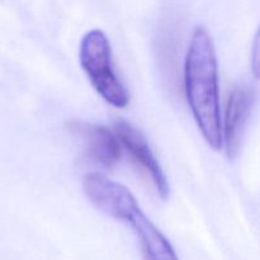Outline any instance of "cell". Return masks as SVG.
<instances>
[{
  "label": "cell",
  "mask_w": 260,
  "mask_h": 260,
  "mask_svg": "<svg viewBox=\"0 0 260 260\" xmlns=\"http://www.w3.org/2000/svg\"><path fill=\"white\" fill-rule=\"evenodd\" d=\"M79 62L104 102L118 109L128 106V90L116 73L111 42L103 30L94 28L83 36L79 47Z\"/></svg>",
  "instance_id": "cell-3"
},
{
  "label": "cell",
  "mask_w": 260,
  "mask_h": 260,
  "mask_svg": "<svg viewBox=\"0 0 260 260\" xmlns=\"http://www.w3.org/2000/svg\"><path fill=\"white\" fill-rule=\"evenodd\" d=\"M83 189L96 210L129 225L144 260H179L170 241L145 215L128 188L101 173H90L84 179Z\"/></svg>",
  "instance_id": "cell-2"
},
{
  "label": "cell",
  "mask_w": 260,
  "mask_h": 260,
  "mask_svg": "<svg viewBox=\"0 0 260 260\" xmlns=\"http://www.w3.org/2000/svg\"><path fill=\"white\" fill-rule=\"evenodd\" d=\"M113 127L114 135L118 139L119 144L129 152L134 161L149 177L152 187L156 190V194L161 200H168L170 194L169 183L144 134L134 124L122 118L117 119L113 123Z\"/></svg>",
  "instance_id": "cell-4"
},
{
  "label": "cell",
  "mask_w": 260,
  "mask_h": 260,
  "mask_svg": "<svg viewBox=\"0 0 260 260\" xmlns=\"http://www.w3.org/2000/svg\"><path fill=\"white\" fill-rule=\"evenodd\" d=\"M184 91L192 116L210 147H223L218 68L215 45L202 25L190 36L184 60Z\"/></svg>",
  "instance_id": "cell-1"
},
{
  "label": "cell",
  "mask_w": 260,
  "mask_h": 260,
  "mask_svg": "<svg viewBox=\"0 0 260 260\" xmlns=\"http://www.w3.org/2000/svg\"><path fill=\"white\" fill-rule=\"evenodd\" d=\"M71 134L80 140L86 157L98 167H114L121 157V146L114 132L101 124L85 121H71Z\"/></svg>",
  "instance_id": "cell-5"
},
{
  "label": "cell",
  "mask_w": 260,
  "mask_h": 260,
  "mask_svg": "<svg viewBox=\"0 0 260 260\" xmlns=\"http://www.w3.org/2000/svg\"><path fill=\"white\" fill-rule=\"evenodd\" d=\"M255 102L253 89L245 85H239L231 90L229 95L223 119L222 141L226 147V154L234 159L240 149L241 140L250 117Z\"/></svg>",
  "instance_id": "cell-6"
},
{
  "label": "cell",
  "mask_w": 260,
  "mask_h": 260,
  "mask_svg": "<svg viewBox=\"0 0 260 260\" xmlns=\"http://www.w3.org/2000/svg\"><path fill=\"white\" fill-rule=\"evenodd\" d=\"M259 38H258V35L255 36V41H254V50H253V62H251V65H253V70H254V75H255V78H258V61H259Z\"/></svg>",
  "instance_id": "cell-7"
}]
</instances>
